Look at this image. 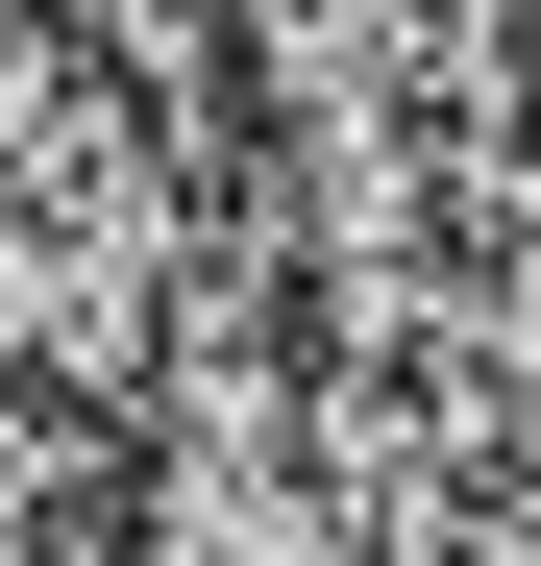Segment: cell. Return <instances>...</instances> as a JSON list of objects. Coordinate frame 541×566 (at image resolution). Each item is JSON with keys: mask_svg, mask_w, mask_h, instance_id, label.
Returning a JSON list of instances; mask_svg holds the SVG:
<instances>
[{"mask_svg": "<svg viewBox=\"0 0 541 566\" xmlns=\"http://www.w3.org/2000/svg\"><path fill=\"white\" fill-rule=\"evenodd\" d=\"M50 25H124V50H148V25H172V0H50Z\"/></svg>", "mask_w": 541, "mask_h": 566, "instance_id": "1", "label": "cell"}]
</instances>
